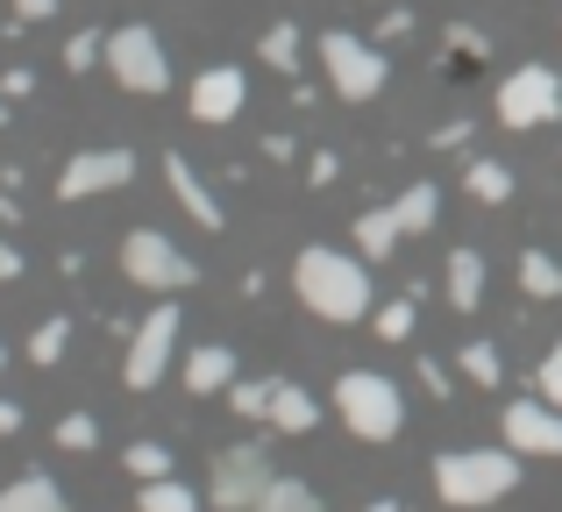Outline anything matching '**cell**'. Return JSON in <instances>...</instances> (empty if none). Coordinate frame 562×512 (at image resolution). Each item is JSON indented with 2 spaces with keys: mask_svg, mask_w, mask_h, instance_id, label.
<instances>
[{
  "mask_svg": "<svg viewBox=\"0 0 562 512\" xmlns=\"http://www.w3.org/2000/svg\"><path fill=\"white\" fill-rule=\"evenodd\" d=\"M165 185H171V200H179V207L192 214V221H200L206 228V236H221V228H228V214H221V200H214V185H206L200 179V171H192L186 164V157L179 150H171L165 157Z\"/></svg>",
  "mask_w": 562,
  "mask_h": 512,
  "instance_id": "4fadbf2b",
  "label": "cell"
},
{
  "mask_svg": "<svg viewBox=\"0 0 562 512\" xmlns=\"http://www.w3.org/2000/svg\"><path fill=\"white\" fill-rule=\"evenodd\" d=\"M363 512H406V505H398V499H371V505H363Z\"/></svg>",
  "mask_w": 562,
  "mask_h": 512,
  "instance_id": "f35d334b",
  "label": "cell"
},
{
  "mask_svg": "<svg viewBox=\"0 0 562 512\" xmlns=\"http://www.w3.org/2000/svg\"><path fill=\"white\" fill-rule=\"evenodd\" d=\"M263 428H278V434H314V428H321V399H314L306 385H292V377H271Z\"/></svg>",
  "mask_w": 562,
  "mask_h": 512,
  "instance_id": "5bb4252c",
  "label": "cell"
},
{
  "mask_svg": "<svg viewBox=\"0 0 562 512\" xmlns=\"http://www.w3.org/2000/svg\"><path fill=\"white\" fill-rule=\"evenodd\" d=\"M292 292H300V306L321 314L328 328H349V320L371 314V271H363V257L328 250V242L292 257Z\"/></svg>",
  "mask_w": 562,
  "mask_h": 512,
  "instance_id": "6da1fadb",
  "label": "cell"
},
{
  "mask_svg": "<svg viewBox=\"0 0 562 512\" xmlns=\"http://www.w3.org/2000/svg\"><path fill=\"white\" fill-rule=\"evenodd\" d=\"M0 128H8V100H0Z\"/></svg>",
  "mask_w": 562,
  "mask_h": 512,
  "instance_id": "ab89813d",
  "label": "cell"
},
{
  "mask_svg": "<svg viewBox=\"0 0 562 512\" xmlns=\"http://www.w3.org/2000/svg\"><path fill=\"white\" fill-rule=\"evenodd\" d=\"M14 277H22V250H14V242H0V285H14Z\"/></svg>",
  "mask_w": 562,
  "mask_h": 512,
  "instance_id": "8d00e7d4",
  "label": "cell"
},
{
  "mask_svg": "<svg viewBox=\"0 0 562 512\" xmlns=\"http://www.w3.org/2000/svg\"><path fill=\"white\" fill-rule=\"evenodd\" d=\"M128 179H136V150H79L57 171V200H100V193H122Z\"/></svg>",
  "mask_w": 562,
  "mask_h": 512,
  "instance_id": "30bf717a",
  "label": "cell"
},
{
  "mask_svg": "<svg viewBox=\"0 0 562 512\" xmlns=\"http://www.w3.org/2000/svg\"><path fill=\"white\" fill-rule=\"evenodd\" d=\"M0 363H8V349H0Z\"/></svg>",
  "mask_w": 562,
  "mask_h": 512,
  "instance_id": "60d3db41",
  "label": "cell"
},
{
  "mask_svg": "<svg viewBox=\"0 0 562 512\" xmlns=\"http://www.w3.org/2000/svg\"><path fill=\"white\" fill-rule=\"evenodd\" d=\"M392 221H398V236H427V228H435L441 221V193H435V185H406V193H398L392 200Z\"/></svg>",
  "mask_w": 562,
  "mask_h": 512,
  "instance_id": "2e32d148",
  "label": "cell"
},
{
  "mask_svg": "<svg viewBox=\"0 0 562 512\" xmlns=\"http://www.w3.org/2000/svg\"><path fill=\"white\" fill-rule=\"evenodd\" d=\"M128 477H136V485H157V477H171V448L165 442H128Z\"/></svg>",
  "mask_w": 562,
  "mask_h": 512,
  "instance_id": "484cf974",
  "label": "cell"
},
{
  "mask_svg": "<svg viewBox=\"0 0 562 512\" xmlns=\"http://www.w3.org/2000/svg\"><path fill=\"white\" fill-rule=\"evenodd\" d=\"M335 179H342V157H335V150H314V157H306V185H335Z\"/></svg>",
  "mask_w": 562,
  "mask_h": 512,
  "instance_id": "d6a6232c",
  "label": "cell"
},
{
  "mask_svg": "<svg viewBox=\"0 0 562 512\" xmlns=\"http://www.w3.org/2000/svg\"><path fill=\"white\" fill-rule=\"evenodd\" d=\"M463 377L484 385V391H498V385H506V356H498L492 342H463Z\"/></svg>",
  "mask_w": 562,
  "mask_h": 512,
  "instance_id": "cb8c5ba5",
  "label": "cell"
},
{
  "mask_svg": "<svg viewBox=\"0 0 562 512\" xmlns=\"http://www.w3.org/2000/svg\"><path fill=\"white\" fill-rule=\"evenodd\" d=\"M513 485H520V456L513 448H449V456H435V491L456 512L498 505Z\"/></svg>",
  "mask_w": 562,
  "mask_h": 512,
  "instance_id": "7a4b0ae2",
  "label": "cell"
},
{
  "mask_svg": "<svg viewBox=\"0 0 562 512\" xmlns=\"http://www.w3.org/2000/svg\"><path fill=\"white\" fill-rule=\"evenodd\" d=\"M371 320H378V342H406L413 320H420V306H413V299H384Z\"/></svg>",
  "mask_w": 562,
  "mask_h": 512,
  "instance_id": "83f0119b",
  "label": "cell"
},
{
  "mask_svg": "<svg viewBox=\"0 0 562 512\" xmlns=\"http://www.w3.org/2000/svg\"><path fill=\"white\" fill-rule=\"evenodd\" d=\"M57 448H71V456L100 448V420L93 413H65V420H57Z\"/></svg>",
  "mask_w": 562,
  "mask_h": 512,
  "instance_id": "f546056e",
  "label": "cell"
},
{
  "mask_svg": "<svg viewBox=\"0 0 562 512\" xmlns=\"http://www.w3.org/2000/svg\"><path fill=\"white\" fill-rule=\"evenodd\" d=\"M122 271H128V285H143V292H186V285H200V263H192L179 242L165 236V228H128V242H122Z\"/></svg>",
  "mask_w": 562,
  "mask_h": 512,
  "instance_id": "5b68a950",
  "label": "cell"
},
{
  "mask_svg": "<svg viewBox=\"0 0 562 512\" xmlns=\"http://www.w3.org/2000/svg\"><path fill=\"white\" fill-rule=\"evenodd\" d=\"M100 57H108V36H100V29H79V36L65 43V71H93Z\"/></svg>",
  "mask_w": 562,
  "mask_h": 512,
  "instance_id": "4dcf8cb0",
  "label": "cell"
},
{
  "mask_svg": "<svg viewBox=\"0 0 562 512\" xmlns=\"http://www.w3.org/2000/svg\"><path fill=\"white\" fill-rule=\"evenodd\" d=\"M335 413L357 442H398L406 428V391L392 385L384 371H342L335 377Z\"/></svg>",
  "mask_w": 562,
  "mask_h": 512,
  "instance_id": "3957f363",
  "label": "cell"
},
{
  "mask_svg": "<svg viewBox=\"0 0 562 512\" xmlns=\"http://www.w3.org/2000/svg\"><path fill=\"white\" fill-rule=\"evenodd\" d=\"M65 342H71V320H65V314H50L36 334H29V363H43V371H50V363L65 356Z\"/></svg>",
  "mask_w": 562,
  "mask_h": 512,
  "instance_id": "4316f807",
  "label": "cell"
},
{
  "mask_svg": "<svg viewBox=\"0 0 562 512\" xmlns=\"http://www.w3.org/2000/svg\"><path fill=\"white\" fill-rule=\"evenodd\" d=\"M43 14H57V0H14V22H43Z\"/></svg>",
  "mask_w": 562,
  "mask_h": 512,
  "instance_id": "d590c367",
  "label": "cell"
},
{
  "mask_svg": "<svg viewBox=\"0 0 562 512\" xmlns=\"http://www.w3.org/2000/svg\"><path fill=\"white\" fill-rule=\"evenodd\" d=\"M235 385V349L228 342H200L186 356V391L192 399H214V391H228Z\"/></svg>",
  "mask_w": 562,
  "mask_h": 512,
  "instance_id": "9a60e30c",
  "label": "cell"
},
{
  "mask_svg": "<svg viewBox=\"0 0 562 512\" xmlns=\"http://www.w3.org/2000/svg\"><path fill=\"white\" fill-rule=\"evenodd\" d=\"M0 434H22V406L14 399H0Z\"/></svg>",
  "mask_w": 562,
  "mask_h": 512,
  "instance_id": "74e56055",
  "label": "cell"
},
{
  "mask_svg": "<svg viewBox=\"0 0 562 512\" xmlns=\"http://www.w3.org/2000/svg\"><path fill=\"white\" fill-rule=\"evenodd\" d=\"M136 512H200V499H192V491L179 485V477H157V485H143Z\"/></svg>",
  "mask_w": 562,
  "mask_h": 512,
  "instance_id": "d4e9b609",
  "label": "cell"
},
{
  "mask_svg": "<svg viewBox=\"0 0 562 512\" xmlns=\"http://www.w3.org/2000/svg\"><path fill=\"white\" fill-rule=\"evenodd\" d=\"M357 250L371 257V263H384L398 250V221H392V207H371V214H357Z\"/></svg>",
  "mask_w": 562,
  "mask_h": 512,
  "instance_id": "44dd1931",
  "label": "cell"
},
{
  "mask_svg": "<svg viewBox=\"0 0 562 512\" xmlns=\"http://www.w3.org/2000/svg\"><path fill=\"white\" fill-rule=\"evenodd\" d=\"M257 57H263L271 71H300V22H271V29L257 36Z\"/></svg>",
  "mask_w": 562,
  "mask_h": 512,
  "instance_id": "603a6c76",
  "label": "cell"
},
{
  "mask_svg": "<svg viewBox=\"0 0 562 512\" xmlns=\"http://www.w3.org/2000/svg\"><path fill=\"white\" fill-rule=\"evenodd\" d=\"M179 328H186V314L171 299H157L150 314H143V328L128 334V356H122V385L128 391H157V385H165L171 349H179Z\"/></svg>",
  "mask_w": 562,
  "mask_h": 512,
  "instance_id": "8992f818",
  "label": "cell"
},
{
  "mask_svg": "<svg viewBox=\"0 0 562 512\" xmlns=\"http://www.w3.org/2000/svg\"><path fill=\"white\" fill-rule=\"evenodd\" d=\"M535 385H541V399H549V406H562V342L541 356V377H535Z\"/></svg>",
  "mask_w": 562,
  "mask_h": 512,
  "instance_id": "1f68e13d",
  "label": "cell"
},
{
  "mask_svg": "<svg viewBox=\"0 0 562 512\" xmlns=\"http://www.w3.org/2000/svg\"><path fill=\"white\" fill-rule=\"evenodd\" d=\"M100 65L114 71V86H122V93H165V86H171L165 36H157L150 22H122V29H108V57H100Z\"/></svg>",
  "mask_w": 562,
  "mask_h": 512,
  "instance_id": "277c9868",
  "label": "cell"
},
{
  "mask_svg": "<svg viewBox=\"0 0 562 512\" xmlns=\"http://www.w3.org/2000/svg\"><path fill=\"white\" fill-rule=\"evenodd\" d=\"M420 385L435 391V399H449V377H441V363H435V356H420Z\"/></svg>",
  "mask_w": 562,
  "mask_h": 512,
  "instance_id": "e575fe53",
  "label": "cell"
},
{
  "mask_svg": "<svg viewBox=\"0 0 562 512\" xmlns=\"http://www.w3.org/2000/svg\"><path fill=\"white\" fill-rule=\"evenodd\" d=\"M498 428H506V448H513V456H555L562 463V406H549V399H513Z\"/></svg>",
  "mask_w": 562,
  "mask_h": 512,
  "instance_id": "8fae6325",
  "label": "cell"
},
{
  "mask_svg": "<svg viewBox=\"0 0 562 512\" xmlns=\"http://www.w3.org/2000/svg\"><path fill=\"white\" fill-rule=\"evenodd\" d=\"M463 185H470V200H484V207H506L520 179H513V164H498V157H477V164L463 171Z\"/></svg>",
  "mask_w": 562,
  "mask_h": 512,
  "instance_id": "ac0fdd59",
  "label": "cell"
},
{
  "mask_svg": "<svg viewBox=\"0 0 562 512\" xmlns=\"http://www.w3.org/2000/svg\"><path fill=\"white\" fill-rule=\"evenodd\" d=\"M243 100H249V79L235 65H206L200 79H192V122L200 128H221V122H235V114H243Z\"/></svg>",
  "mask_w": 562,
  "mask_h": 512,
  "instance_id": "7c38bea8",
  "label": "cell"
},
{
  "mask_svg": "<svg viewBox=\"0 0 562 512\" xmlns=\"http://www.w3.org/2000/svg\"><path fill=\"white\" fill-rule=\"evenodd\" d=\"M562 114V79L549 65H520L506 71V86H498V122L506 128H541Z\"/></svg>",
  "mask_w": 562,
  "mask_h": 512,
  "instance_id": "9c48e42d",
  "label": "cell"
},
{
  "mask_svg": "<svg viewBox=\"0 0 562 512\" xmlns=\"http://www.w3.org/2000/svg\"><path fill=\"white\" fill-rule=\"evenodd\" d=\"M271 456H263L257 442H228L214 448V470H206V499H214L221 512H249L263 499V485H271Z\"/></svg>",
  "mask_w": 562,
  "mask_h": 512,
  "instance_id": "ba28073f",
  "label": "cell"
},
{
  "mask_svg": "<svg viewBox=\"0 0 562 512\" xmlns=\"http://www.w3.org/2000/svg\"><path fill=\"white\" fill-rule=\"evenodd\" d=\"M228 406L243 420H263V406H271V377H235V385H228Z\"/></svg>",
  "mask_w": 562,
  "mask_h": 512,
  "instance_id": "f1b7e54d",
  "label": "cell"
},
{
  "mask_svg": "<svg viewBox=\"0 0 562 512\" xmlns=\"http://www.w3.org/2000/svg\"><path fill=\"white\" fill-rule=\"evenodd\" d=\"M321 65H328V86L342 100H378L384 79H392V57H384L378 43L349 36V29H328V36H321Z\"/></svg>",
  "mask_w": 562,
  "mask_h": 512,
  "instance_id": "52a82bcc",
  "label": "cell"
},
{
  "mask_svg": "<svg viewBox=\"0 0 562 512\" xmlns=\"http://www.w3.org/2000/svg\"><path fill=\"white\" fill-rule=\"evenodd\" d=\"M36 93V71H8V79H0V100H29Z\"/></svg>",
  "mask_w": 562,
  "mask_h": 512,
  "instance_id": "836d02e7",
  "label": "cell"
},
{
  "mask_svg": "<svg viewBox=\"0 0 562 512\" xmlns=\"http://www.w3.org/2000/svg\"><path fill=\"white\" fill-rule=\"evenodd\" d=\"M520 292L527 299H562V263L549 250H527L520 257Z\"/></svg>",
  "mask_w": 562,
  "mask_h": 512,
  "instance_id": "7402d4cb",
  "label": "cell"
},
{
  "mask_svg": "<svg viewBox=\"0 0 562 512\" xmlns=\"http://www.w3.org/2000/svg\"><path fill=\"white\" fill-rule=\"evenodd\" d=\"M477 299H484V257L456 250L449 257V306H456V314H477Z\"/></svg>",
  "mask_w": 562,
  "mask_h": 512,
  "instance_id": "e0dca14e",
  "label": "cell"
},
{
  "mask_svg": "<svg viewBox=\"0 0 562 512\" xmlns=\"http://www.w3.org/2000/svg\"><path fill=\"white\" fill-rule=\"evenodd\" d=\"M249 512H321V491L300 485V477H271V485H263V499L249 505Z\"/></svg>",
  "mask_w": 562,
  "mask_h": 512,
  "instance_id": "ffe728a7",
  "label": "cell"
},
{
  "mask_svg": "<svg viewBox=\"0 0 562 512\" xmlns=\"http://www.w3.org/2000/svg\"><path fill=\"white\" fill-rule=\"evenodd\" d=\"M0 512H65V491H57L50 477H14V485L0 491Z\"/></svg>",
  "mask_w": 562,
  "mask_h": 512,
  "instance_id": "d6986e66",
  "label": "cell"
}]
</instances>
